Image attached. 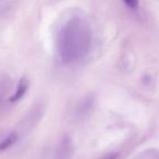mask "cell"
<instances>
[{
    "label": "cell",
    "mask_w": 159,
    "mask_h": 159,
    "mask_svg": "<svg viewBox=\"0 0 159 159\" xmlns=\"http://www.w3.org/2000/svg\"><path fill=\"white\" fill-rule=\"evenodd\" d=\"M27 86H29V83H27L26 79L21 80L20 83H19L18 89H16V93H14L13 96L10 98V100H11V102H16V100H19L20 98H22V96L24 95L25 92H26Z\"/></svg>",
    "instance_id": "obj_1"
},
{
    "label": "cell",
    "mask_w": 159,
    "mask_h": 159,
    "mask_svg": "<svg viewBox=\"0 0 159 159\" xmlns=\"http://www.w3.org/2000/svg\"><path fill=\"white\" fill-rule=\"evenodd\" d=\"M16 139H18V135H16V133H12V134L8 135V136L0 143V150H5V149H7V148H9L10 146L13 145Z\"/></svg>",
    "instance_id": "obj_2"
},
{
    "label": "cell",
    "mask_w": 159,
    "mask_h": 159,
    "mask_svg": "<svg viewBox=\"0 0 159 159\" xmlns=\"http://www.w3.org/2000/svg\"><path fill=\"white\" fill-rule=\"evenodd\" d=\"M125 3L126 6H129V8L130 9H136L137 8V6H139V2H136V1H125Z\"/></svg>",
    "instance_id": "obj_3"
},
{
    "label": "cell",
    "mask_w": 159,
    "mask_h": 159,
    "mask_svg": "<svg viewBox=\"0 0 159 159\" xmlns=\"http://www.w3.org/2000/svg\"><path fill=\"white\" fill-rule=\"evenodd\" d=\"M116 158H117V155H110V156H107L104 159H116Z\"/></svg>",
    "instance_id": "obj_4"
}]
</instances>
